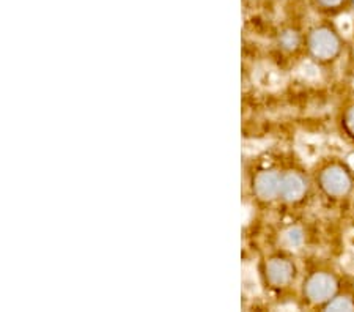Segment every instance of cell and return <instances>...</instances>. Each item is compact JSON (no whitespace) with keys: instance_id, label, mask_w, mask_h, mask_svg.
I'll list each match as a JSON object with an SVG mask.
<instances>
[{"instance_id":"6da1fadb","label":"cell","mask_w":354,"mask_h":312,"mask_svg":"<svg viewBox=\"0 0 354 312\" xmlns=\"http://www.w3.org/2000/svg\"><path fill=\"white\" fill-rule=\"evenodd\" d=\"M309 49L318 60H330L340 53V39L328 27H318L310 33Z\"/></svg>"},{"instance_id":"7a4b0ae2","label":"cell","mask_w":354,"mask_h":312,"mask_svg":"<svg viewBox=\"0 0 354 312\" xmlns=\"http://www.w3.org/2000/svg\"><path fill=\"white\" fill-rule=\"evenodd\" d=\"M319 186L328 196L342 197L346 196L351 191V177L345 169L339 166L328 167L323 170L322 177H319Z\"/></svg>"},{"instance_id":"3957f363","label":"cell","mask_w":354,"mask_h":312,"mask_svg":"<svg viewBox=\"0 0 354 312\" xmlns=\"http://www.w3.org/2000/svg\"><path fill=\"white\" fill-rule=\"evenodd\" d=\"M337 291V282L328 273H317L309 277L306 284V295L309 300L315 303L328 302L333 298V295Z\"/></svg>"},{"instance_id":"277c9868","label":"cell","mask_w":354,"mask_h":312,"mask_svg":"<svg viewBox=\"0 0 354 312\" xmlns=\"http://www.w3.org/2000/svg\"><path fill=\"white\" fill-rule=\"evenodd\" d=\"M307 191V181L302 175L296 172H290L283 175L281 178V190H279V196H281L283 201L288 202H296L306 194Z\"/></svg>"},{"instance_id":"5b68a950","label":"cell","mask_w":354,"mask_h":312,"mask_svg":"<svg viewBox=\"0 0 354 312\" xmlns=\"http://www.w3.org/2000/svg\"><path fill=\"white\" fill-rule=\"evenodd\" d=\"M281 175L277 172H263L257 177L255 181V192L257 196L263 201H271V199L279 194V190H281Z\"/></svg>"},{"instance_id":"8992f818","label":"cell","mask_w":354,"mask_h":312,"mask_svg":"<svg viewBox=\"0 0 354 312\" xmlns=\"http://www.w3.org/2000/svg\"><path fill=\"white\" fill-rule=\"evenodd\" d=\"M266 273L274 286H285L293 277V265L288 260L274 259L266 266Z\"/></svg>"},{"instance_id":"52a82bcc","label":"cell","mask_w":354,"mask_h":312,"mask_svg":"<svg viewBox=\"0 0 354 312\" xmlns=\"http://www.w3.org/2000/svg\"><path fill=\"white\" fill-rule=\"evenodd\" d=\"M255 81L260 87L272 90L277 89L279 85L282 84V76L279 75L277 70H274L271 66H260L259 70L255 71Z\"/></svg>"},{"instance_id":"ba28073f","label":"cell","mask_w":354,"mask_h":312,"mask_svg":"<svg viewBox=\"0 0 354 312\" xmlns=\"http://www.w3.org/2000/svg\"><path fill=\"white\" fill-rule=\"evenodd\" d=\"M304 243V235H302V230L298 227H293V229H288L283 234V245L291 249H298Z\"/></svg>"},{"instance_id":"9c48e42d","label":"cell","mask_w":354,"mask_h":312,"mask_svg":"<svg viewBox=\"0 0 354 312\" xmlns=\"http://www.w3.org/2000/svg\"><path fill=\"white\" fill-rule=\"evenodd\" d=\"M279 44L285 51H293L299 46V35L295 30H283L279 35Z\"/></svg>"},{"instance_id":"30bf717a","label":"cell","mask_w":354,"mask_h":312,"mask_svg":"<svg viewBox=\"0 0 354 312\" xmlns=\"http://www.w3.org/2000/svg\"><path fill=\"white\" fill-rule=\"evenodd\" d=\"M326 309L328 311H353L354 303L351 302V298L339 297V298H334L333 302H329Z\"/></svg>"},{"instance_id":"8fae6325","label":"cell","mask_w":354,"mask_h":312,"mask_svg":"<svg viewBox=\"0 0 354 312\" xmlns=\"http://www.w3.org/2000/svg\"><path fill=\"white\" fill-rule=\"evenodd\" d=\"M304 142H299V150L304 153V156L307 158H313L318 155V144H312L310 138L302 139Z\"/></svg>"},{"instance_id":"7c38bea8","label":"cell","mask_w":354,"mask_h":312,"mask_svg":"<svg viewBox=\"0 0 354 312\" xmlns=\"http://www.w3.org/2000/svg\"><path fill=\"white\" fill-rule=\"evenodd\" d=\"M301 73L304 75V77L307 79H313L318 76V68L313 64H304L301 68Z\"/></svg>"},{"instance_id":"4fadbf2b","label":"cell","mask_w":354,"mask_h":312,"mask_svg":"<svg viewBox=\"0 0 354 312\" xmlns=\"http://www.w3.org/2000/svg\"><path fill=\"white\" fill-rule=\"evenodd\" d=\"M319 7L326 8V10H330V8H337L340 7L342 3H344V0H317Z\"/></svg>"},{"instance_id":"5bb4252c","label":"cell","mask_w":354,"mask_h":312,"mask_svg":"<svg viewBox=\"0 0 354 312\" xmlns=\"http://www.w3.org/2000/svg\"><path fill=\"white\" fill-rule=\"evenodd\" d=\"M345 125H346V129L354 136V106L351 107L350 111L346 112V117H345Z\"/></svg>"},{"instance_id":"9a60e30c","label":"cell","mask_w":354,"mask_h":312,"mask_svg":"<svg viewBox=\"0 0 354 312\" xmlns=\"http://www.w3.org/2000/svg\"><path fill=\"white\" fill-rule=\"evenodd\" d=\"M350 28H351V22L348 19H344V22H340V30L344 33H350Z\"/></svg>"}]
</instances>
